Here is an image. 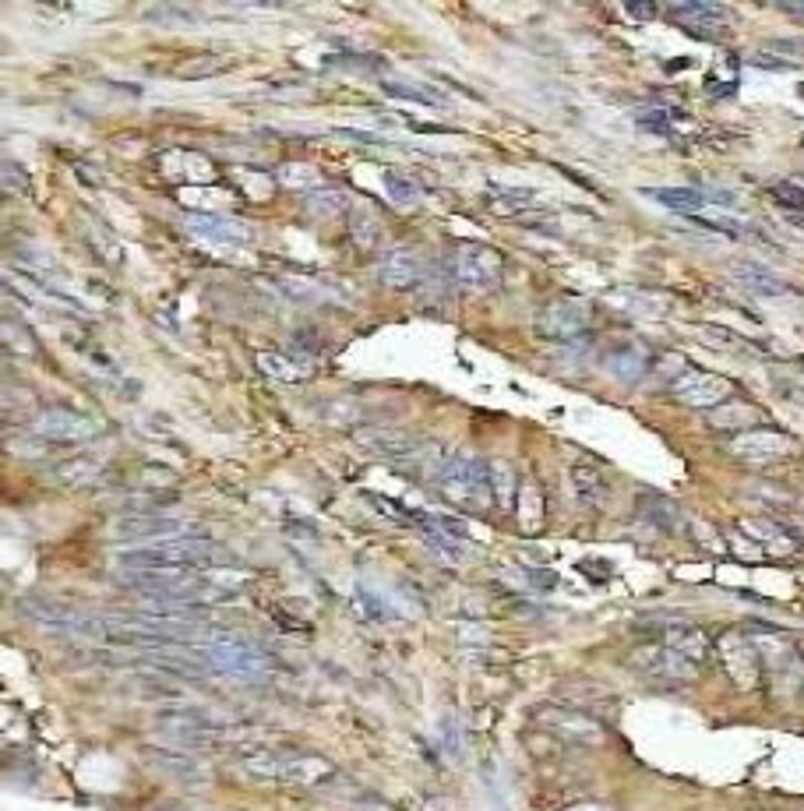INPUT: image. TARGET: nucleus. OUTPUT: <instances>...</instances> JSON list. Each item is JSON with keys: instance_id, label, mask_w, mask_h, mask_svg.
<instances>
[{"instance_id": "obj_36", "label": "nucleus", "mask_w": 804, "mask_h": 811, "mask_svg": "<svg viewBox=\"0 0 804 811\" xmlns=\"http://www.w3.org/2000/svg\"><path fill=\"white\" fill-rule=\"evenodd\" d=\"M385 191L392 201H399V205H413V201L420 198V187L413 184L410 177H402V173H385Z\"/></svg>"}, {"instance_id": "obj_42", "label": "nucleus", "mask_w": 804, "mask_h": 811, "mask_svg": "<svg viewBox=\"0 0 804 811\" xmlns=\"http://www.w3.org/2000/svg\"><path fill=\"white\" fill-rule=\"evenodd\" d=\"M4 191H8V194H25V191H29V177L18 170L15 159H8V163H4Z\"/></svg>"}, {"instance_id": "obj_22", "label": "nucleus", "mask_w": 804, "mask_h": 811, "mask_svg": "<svg viewBox=\"0 0 804 811\" xmlns=\"http://www.w3.org/2000/svg\"><path fill=\"white\" fill-rule=\"evenodd\" d=\"M279 780L297 783V787H321V783L335 780V769L321 755H283Z\"/></svg>"}, {"instance_id": "obj_29", "label": "nucleus", "mask_w": 804, "mask_h": 811, "mask_svg": "<svg viewBox=\"0 0 804 811\" xmlns=\"http://www.w3.org/2000/svg\"><path fill=\"white\" fill-rule=\"evenodd\" d=\"M0 339H4V350L8 353H15V357H32L36 360L39 353V343H36V335L29 332V325H22V321H15L8 314V318H4V332H0Z\"/></svg>"}, {"instance_id": "obj_19", "label": "nucleus", "mask_w": 804, "mask_h": 811, "mask_svg": "<svg viewBox=\"0 0 804 811\" xmlns=\"http://www.w3.org/2000/svg\"><path fill=\"white\" fill-rule=\"evenodd\" d=\"M730 272H734L737 283L745 286L748 293H755V297H794V293H797L787 279H780L776 272H769V268L759 265V261H734V265H730Z\"/></svg>"}, {"instance_id": "obj_1", "label": "nucleus", "mask_w": 804, "mask_h": 811, "mask_svg": "<svg viewBox=\"0 0 804 811\" xmlns=\"http://www.w3.org/2000/svg\"><path fill=\"white\" fill-rule=\"evenodd\" d=\"M216 561H226V551L209 536H170L120 551V568H209Z\"/></svg>"}, {"instance_id": "obj_13", "label": "nucleus", "mask_w": 804, "mask_h": 811, "mask_svg": "<svg viewBox=\"0 0 804 811\" xmlns=\"http://www.w3.org/2000/svg\"><path fill=\"white\" fill-rule=\"evenodd\" d=\"M730 452L741 455V459L752 462H766V459H780V455L794 452V438L783 431H773V427H755V431L734 434L730 441Z\"/></svg>"}, {"instance_id": "obj_43", "label": "nucleus", "mask_w": 804, "mask_h": 811, "mask_svg": "<svg viewBox=\"0 0 804 811\" xmlns=\"http://www.w3.org/2000/svg\"><path fill=\"white\" fill-rule=\"evenodd\" d=\"M441 745H445V752L452 755V759H462L459 727H455V720H452V716H445V723H441Z\"/></svg>"}, {"instance_id": "obj_46", "label": "nucleus", "mask_w": 804, "mask_h": 811, "mask_svg": "<svg viewBox=\"0 0 804 811\" xmlns=\"http://www.w3.org/2000/svg\"><path fill=\"white\" fill-rule=\"evenodd\" d=\"M568 811H607V808H600V804H579V808H568Z\"/></svg>"}, {"instance_id": "obj_39", "label": "nucleus", "mask_w": 804, "mask_h": 811, "mask_svg": "<svg viewBox=\"0 0 804 811\" xmlns=\"http://www.w3.org/2000/svg\"><path fill=\"white\" fill-rule=\"evenodd\" d=\"M491 480H494V498H501V505H512V494H515L512 469L498 462V466H494V473H491Z\"/></svg>"}, {"instance_id": "obj_27", "label": "nucleus", "mask_w": 804, "mask_h": 811, "mask_svg": "<svg viewBox=\"0 0 804 811\" xmlns=\"http://www.w3.org/2000/svg\"><path fill=\"white\" fill-rule=\"evenodd\" d=\"M572 487H575V498H579L582 505L600 508L603 498H607V484H603V473L596 466H575Z\"/></svg>"}, {"instance_id": "obj_30", "label": "nucleus", "mask_w": 804, "mask_h": 811, "mask_svg": "<svg viewBox=\"0 0 804 811\" xmlns=\"http://www.w3.org/2000/svg\"><path fill=\"white\" fill-rule=\"evenodd\" d=\"M536 205V194L526 191V187H498L491 191V209L505 212V216H522L526 209Z\"/></svg>"}, {"instance_id": "obj_21", "label": "nucleus", "mask_w": 804, "mask_h": 811, "mask_svg": "<svg viewBox=\"0 0 804 811\" xmlns=\"http://www.w3.org/2000/svg\"><path fill=\"white\" fill-rule=\"evenodd\" d=\"M723 653H727V670L734 674L737 685L748 688V685H755V681H759L762 660H759V646H755L752 639L727 635V642H723Z\"/></svg>"}, {"instance_id": "obj_17", "label": "nucleus", "mask_w": 804, "mask_h": 811, "mask_svg": "<svg viewBox=\"0 0 804 811\" xmlns=\"http://www.w3.org/2000/svg\"><path fill=\"white\" fill-rule=\"evenodd\" d=\"M420 276H424V265H420L417 251L406 244H395L392 251H385L378 265V279L388 290H410V286L420 283Z\"/></svg>"}, {"instance_id": "obj_5", "label": "nucleus", "mask_w": 804, "mask_h": 811, "mask_svg": "<svg viewBox=\"0 0 804 811\" xmlns=\"http://www.w3.org/2000/svg\"><path fill=\"white\" fill-rule=\"evenodd\" d=\"M628 667H632L639 678L660 681V685H688V681L699 678V663L674 653L670 646H660V642H642V646H635L632 653H628Z\"/></svg>"}, {"instance_id": "obj_7", "label": "nucleus", "mask_w": 804, "mask_h": 811, "mask_svg": "<svg viewBox=\"0 0 804 811\" xmlns=\"http://www.w3.org/2000/svg\"><path fill=\"white\" fill-rule=\"evenodd\" d=\"M448 276L459 290L466 293H484L498 283L501 276V258L480 244H459L448 254Z\"/></svg>"}, {"instance_id": "obj_34", "label": "nucleus", "mask_w": 804, "mask_h": 811, "mask_svg": "<svg viewBox=\"0 0 804 811\" xmlns=\"http://www.w3.org/2000/svg\"><path fill=\"white\" fill-rule=\"evenodd\" d=\"M381 89L388 92V96L395 99H413V103L420 106H434V110H441L445 106V96L434 89H427V85H406V82H381Z\"/></svg>"}, {"instance_id": "obj_31", "label": "nucleus", "mask_w": 804, "mask_h": 811, "mask_svg": "<svg viewBox=\"0 0 804 811\" xmlns=\"http://www.w3.org/2000/svg\"><path fill=\"white\" fill-rule=\"evenodd\" d=\"M304 205L311 216L328 219V216H335V212L346 209V191L343 187H314V191L304 198Z\"/></svg>"}, {"instance_id": "obj_16", "label": "nucleus", "mask_w": 804, "mask_h": 811, "mask_svg": "<svg viewBox=\"0 0 804 811\" xmlns=\"http://www.w3.org/2000/svg\"><path fill=\"white\" fill-rule=\"evenodd\" d=\"M536 723H544L547 730L568 737V741H582V745H596V741H603L600 723L589 720V716H582V713H575V709H565V706L540 709V713H536Z\"/></svg>"}, {"instance_id": "obj_33", "label": "nucleus", "mask_w": 804, "mask_h": 811, "mask_svg": "<svg viewBox=\"0 0 804 811\" xmlns=\"http://www.w3.org/2000/svg\"><path fill=\"white\" fill-rule=\"evenodd\" d=\"M353 603H357V614L364 621H374V625H385V621H392V611H388V603L381 600L378 593H374L371 586H364L360 582L357 589H353Z\"/></svg>"}, {"instance_id": "obj_35", "label": "nucleus", "mask_w": 804, "mask_h": 811, "mask_svg": "<svg viewBox=\"0 0 804 811\" xmlns=\"http://www.w3.org/2000/svg\"><path fill=\"white\" fill-rule=\"evenodd\" d=\"M240 766L247 769L258 780H279V769H283V755L279 752H247L240 759Z\"/></svg>"}, {"instance_id": "obj_25", "label": "nucleus", "mask_w": 804, "mask_h": 811, "mask_svg": "<svg viewBox=\"0 0 804 811\" xmlns=\"http://www.w3.org/2000/svg\"><path fill=\"white\" fill-rule=\"evenodd\" d=\"M639 515L649 522V526L663 529V533H678L681 529V508L670 498H660V494H642L639 498Z\"/></svg>"}, {"instance_id": "obj_10", "label": "nucleus", "mask_w": 804, "mask_h": 811, "mask_svg": "<svg viewBox=\"0 0 804 811\" xmlns=\"http://www.w3.org/2000/svg\"><path fill=\"white\" fill-rule=\"evenodd\" d=\"M670 18L688 29L692 36L702 39H723L730 32V11L723 4H709V0H688V4H670Z\"/></svg>"}, {"instance_id": "obj_9", "label": "nucleus", "mask_w": 804, "mask_h": 811, "mask_svg": "<svg viewBox=\"0 0 804 811\" xmlns=\"http://www.w3.org/2000/svg\"><path fill=\"white\" fill-rule=\"evenodd\" d=\"M589 318H593V307H589L586 300L561 297V300H551V304L540 311L536 332L544 335V339H558V343H575L589 328Z\"/></svg>"}, {"instance_id": "obj_11", "label": "nucleus", "mask_w": 804, "mask_h": 811, "mask_svg": "<svg viewBox=\"0 0 804 811\" xmlns=\"http://www.w3.org/2000/svg\"><path fill=\"white\" fill-rule=\"evenodd\" d=\"M642 632L653 635V642H660V646H670L674 653L688 656V660L702 663L709 656V649H713V642H709V635L702 632L699 625H692V621H656V625H639Z\"/></svg>"}, {"instance_id": "obj_37", "label": "nucleus", "mask_w": 804, "mask_h": 811, "mask_svg": "<svg viewBox=\"0 0 804 811\" xmlns=\"http://www.w3.org/2000/svg\"><path fill=\"white\" fill-rule=\"evenodd\" d=\"M378 216H374L371 209L367 212H357V216H353V240H357L360 247H371L374 240H378Z\"/></svg>"}, {"instance_id": "obj_20", "label": "nucleus", "mask_w": 804, "mask_h": 811, "mask_svg": "<svg viewBox=\"0 0 804 811\" xmlns=\"http://www.w3.org/2000/svg\"><path fill=\"white\" fill-rule=\"evenodd\" d=\"M152 766H159L163 773L177 776V780H205V762L198 759L194 752L177 745H149L145 748Z\"/></svg>"}, {"instance_id": "obj_41", "label": "nucleus", "mask_w": 804, "mask_h": 811, "mask_svg": "<svg viewBox=\"0 0 804 811\" xmlns=\"http://www.w3.org/2000/svg\"><path fill=\"white\" fill-rule=\"evenodd\" d=\"M773 201H780V205H787V209H804V187L773 184Z\"/></svg>"}, {"instance_id": "obj_6", "label": "nucleus", "mask_w": 804, "mask_h": 811, "mask_svg": "<svg viewBox=\"0 0 804 811\" xmlns=\"http://www.w3.org/2000/svg\"><path fill=\"white\" fill-rule=\"evenodd\" d=\"M32 431L39 438L53 441V445H78V441H92L106 431L103 420L92 417V413L71 410V406H50V410H39L32 417Z\"/></svg>"}, {"instance_id": "obj_8", "label": "nucleus", "mask_w": 804, "mask_h": 811, "mask_svg": "<svg viewBox=\"0 0 804 811\" xmlns=\"http://www.w3.org/2000/svg\"><path fill=\"white\" fill-rule=\"evenodd\" d=\"M670 392H674V399L692 406V410H716V406L730 402L734 385H730L727 378H720V374L699 371V367H685L678 378L670 381Z\"/></svg>"}, {"instance_id": "obj_40", "label": "nucleus", "mask_w": 804, "mask_h": 811, "mask_svg": "<svg viewBox=\"0 0 804 811\" xmlns=\"http://www.w3.org/2000/svg\"><path fill=\"white\" fill-rule=\"evenodd\" d=\"M635 120H639L642 127H649L653 134H670V120H667V113H663L660 106H646V110L635 113Z\"/></svg>"}, {"instance_id": "obj_26", "label": "nucleus", "mask_w": 804, "mask_h": 811, "mask_svg": "<svg viewBox=\"0 0 804 811\" xmlns=\"http://www.w3.org/2000/svg\"><path fill=\"white\" fill-rule=\"evenodd\" d=\"M258 367L268 378L283 381V385H297V381H307V374H311V367L286 357V353H258Z\"/></svg>"}, {"instance_id": "obj_23", "label": "nucleus", "mask_w": 804, "mask_h": 811, "mask_svg": "<svg viewBox=\"0 0 804 811\" xmlns=\"http://www.w3.org/2000/svg\"><path fill=\"white\" fill-rule=\"evenodd\" d=\"M187 230L194 237H205V240H216V244H240L247 240V230L237 223V219H226V216H209V212H187Z\"/></svg>"}, {"instance_id": "obj_28", "label": "nucleus", "mask_w": 804, "mask_h": 811, "mask_svg": "<svg viewBox=\"0 0 804 811\" xmlns=\"http://www.w3.org/2000/svg\"><path fill=\"white\" fill-rule=\"evenodd\" d=\"M50 480L67 487H85V484H96L99 480V466L92 459H64V462H53L50 469Z\"/></svg>"}, {"instance_id": "obj_4", "label": "nucleus", "mask_w": 804, "mask_h": 811, "mask_svg": "<svg viewBox=\"0 0 804 811\" xmlns=\"http://www.w3.org/2000/svg\"><path fill=\"white\" fill-rule=\"evenodd\" d=\"M159 727L166 734V745L187 748V752H205V748L226 745L230 737H237V730L226 727L219 716L205 713V709H166L159 713Z\"/></svg>"}, {"instance_id": "obj_24", "label": "nucleus", "mask_w": 804, "mask_h": 811, "mask_svg": "<svg viewBox=\"0 0 804 811\" xmlns=\"http://www.w3.org/2000/svg\"><path fill=\"white\" fill-rule=\"evenodd\" d=\"M709 424L720 427V431H755V427L762 424V410L759 406H752V402H723V406H716V410H709Z\"/></svg>"}, {"instance_id": "obj_38", "label": "nucleus", "mask_w": 804, "mask_h": 811, "mask_svg": "<svg viewBox=\"0 0 804 811\" xmlns=\"http://www.w3.org/2000/svg\"><path fill=\"white\" fill-rule=\"evenodd\" d=\"M8 448H11V452H15V455L43 459V455H50L53 441H46V438H15V434H11V438H8Z\"/></svg>"}, {"instance_id": "obj_14", "label": "nucleus", "mask_w": 804, "mask_h": 811, "mask_svg": "<svg viewBox=\"0 0 804 811\" xmlns=\"http://www.w3.org/2000/svg\"><path fill=\"white\" fill-rule=\"evenodd\" d=\"M184 529H187L184 519H173V515H163V512H138L120 522L117 536L138 540V544H156V540H170V536H187Z\"/></svg>"}, {"instance_id": "obj_44", "label": "nucleus", "mask_w": 804, "mask_h": 811, "mask_svg": "<svg viewBox=\"0 0 804 811\" xmlns=\"http://www.w3.org/2000/svg\"><path fill=\"white\" fill-rule=\"evenodd\" d=\"M656 4H625V15H632V18H639V22H653L656 18Z\"/></svg>"}, {"instance_id": "obj_15", "label": "nucleus", "mask_w": 804, "mask_h": 811, "mask_svg": "<svg viewBox=\"0 0 804 811\" xmlns=\"http://www.w3.org/2000/svg\"><path fill=\"white\" fill-rule=\"evenodd\" d=\"M646 198H653L663 209L685 212V216H699L706 205H734V194H709L699 187H646Z\"/></svg>"}, {"instance_id": "obj_3", "label": "nucleus", "mask_w": 804, "mask_h": 811, "mask_svg": "<svg viewBox=\"0 0 804 811\" xmlns=\"http://www.w3.org/2000/svg\"><path fill=\"white\" fill-rule=\"evenodd\" d=\"M205 656H209L212 670L226 674L237 681H265L272 674V656L258 646L254 639L233 632H212L209 639L201 642Z\"/></svg>"}, {"instance_id": "obj_18", "label": "nucleus", "mask_w": 804, "mask_h": 811, "mask_svg": "<svg viewBox=\"0 0 804 811\" xmlns=\"http://www.w3.org/2000/svg\"><path fill=\"white\" fill-rule=\"evenodd\" d=\"M603 367H607V374L625 381V385H639V381L649 374V367H653V353H649L642 343H621V346H614V350H607Z\"/></svg>"}, {"instance_id": "obj_2", "label": "nucleus", "mask_w": 804, "mask_h": 811, "mask_svg": "<svg viewBox=\"0 0 804 811\" xmlns=\"http://www.w3.org/2000/svg\"><path fill=\"white\" fill-rule=\"evenodd\" d=\"M438 491L459 512H487L494 501V480L487 473V462L473 455H452L438 477Z\"/></svg>"}, {"instance_id": "obj_45", "label": "nucleus", "mask_w": 804, "mask_h": 811, "mask_svg": "<svg viewBox=\"0 0 804 811\" xmlns=\"http://www.w3.org/2000/svg\"><path fill=\"white\" fill-rule=\"evenodd\" d=\"M780 11H787V15H794V18H801L804 22V4H776Z\"/></svg>"}, {"instance_id": "obj_12", "label": "nucleus", "mask_w": 804, "mask_h": 811, "mask_svg": "<svg viewBox=\"0 0 804 811\" xmlns=\"http://www.w3.org/2000/svg\"><path fill=\"white\" fill-rule=\"evenodd\" d=\"M353 441H357V448L364 455H371V459H385V462H395L399 466L406 455L413 452V448L420 445L413 434L406 431H392V427H364V431L353 434Z\"/></svg>"}, {"instance_id": "obj_32", "label": "nucleus", "mask_w": 804, "mask_h": 811, "mask_svg": "<svg viewBox=\"0 0 804 811\" xmlns=\"http://www.w3.org/2000/svg\"><path fill=\"white\" fill-rule=\"evenodd\" d=\"M276 290L283 293L286 300H293L297 307L321 304V297H325V290H321V286L307 283V279H297V276H279L276 279Z\"/></svg>"}]
</instances>
